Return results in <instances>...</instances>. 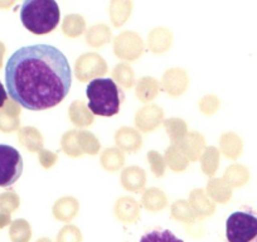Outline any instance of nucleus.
Returning <instances> with one entry per match:
<instances>
[{
	"instance_id": "18",
	"label": "nucleus",
	"mask_w": 257,
	"mask_h": 242,
	"mask_svg": "<svg viewBox=\"0 0 257 242\" xmlns=\"http://www.w3.org/2000/svg\"><path fill=\"white\" fill-rule=\"evenodd\" d=\"M125 158L123 154L116 148H111V149H106L103 152L102 157H101V163H102L103 168L108 172H116L120 169L123 165Z\"/></svg>"
},
{
	"instance_id": "35",
	"label": "nucleus",
	"mask_w": 257,
	"mask_h": 242,
	"mask_svg": "<svg viewBox=\"0 0 257 242\" xmlns=\"http://www.w3.org/2000/svg\"><path fill=\"white\" fill-rule=\"evenodd\" d=\"M7 98H8V92H7V90H6V88H4L3 83L0 82V108L3 107L4 105H6Z\"/></svg>"
},
{
	"instance_id": "7",
	"label": "nucleus",
	"mask_w": 257,
	"mask_h": 242,
	"mask_svg": "<svg viewBox=\"0 0 257 242\" xmlns=\"http://www.w3.org/2000/svg\"><path fill=\"white\" fill-rule=\"evenodd\" d=\"M144 44L142 38L133 32H125L115 39V54L122 59H137L142 56Z\"/></svg>"
},
{
	"instance_id": "21",
	"label": "nucleus",
	"mask_w": 257,
	"mask_h": 242,
	"mask_svg": "<svg viewBox=\"0 0 257 242\" xmlns=\"http://www.w3.org/2000/svg\"><path fill=\"white\" fill-rule=\"evenodd\" d=\"M111 38V31L105 26V24H98V26L92 27L90 31L87 32V37L86 41L88 44L93 47H101L110 41Z\"/></svg>"
},
{
	"instance_id": "11",
	"label": "nucleus",
	"mask_w": 257,
	"mask_h": 242,
	"mask_svg": "<svg viewBox=\"0 0 257 242\" xmlns=\"http://www.w3.org/2000/svg\"><path fill=\"white\" fill-rule=\"evenodd\" d=\"M179 148L187 159L197 160L201 157L202 150L204 148V139L202 135L190 133L183 138L182 142L179 143Z\"/></svg>"
},
{
	"instance_id": "8",
	"label": "nucleus",
	"mask_w": 257,
	"mask_h": 242,
	"mask_svg": "<svg viewBox=\"0 0 257 242\" xmlns=\"http://www.w3.org/2000/svg\"><path fill=\"white\" fill-rule=\"evenodd\" d=\"M163 110L155 105H149L138 111L135 124L142 132H152L163 120Z\"/></svg>"
},
{
	"instance_id": "31",
	"label": "nucleus",
	"mask_w": 257,
	"mask_h": 242,
	"mask_svg": "<svg viewBox=\"0 0 257 242\" xmlns=\"http://www.w3.org/2000/svg\"><path fill=\"white\" fill-rule=\"evenodd\" d=\"M148 160L152 164V169L154 174L157 177H163L164 175V162H163V158L157 152H150L148 154Z\"/></svg>"
},
{
	"instance_id": "24",
	"label": "nucleus",
	"mask_w": 257,
	"mask_h": 242,
	"mask_svg": "<svg viewBox=\"0 0 257 242\" xmlns=\"http://www.w3.org/2000/svg\"><path fill=\"white\" fill-rule=\"evenodd\" d=\"M140 242H183L169 229H154L140 238Z\"/></svg>"
},
{
	"instance_id": "22",
	"label": "nucleus",
	"mask_w": 257,
	"mask_h": 242,
	"mask_svg": "<svg viewBox=\"0 0 257 242\" xmlns=\"http://www.w3.org/2000/svg\"><path fill=\"white\" fill-rule=\"evenodd\" d=\"M78 133L72 130V132H68L63 135L62 138V149L64 150V153L70 157L77 158L81 157L83 154L82 150H81L80 144H78L77 139Z\"/></svg>"
},
{
	"instance_id": "30",
	"label": "nucleus",
	"mask_w": 257,
	"mask_h": 242,
	"mask_svg": "<svg viewBox=\"0 0 257 242\" xmlns=\"http://www.w3.org/2000/svg\"><path fill=\"white\" fill-rule=\"evenodd\" d=\"M132 4L130 3H112L111 4V18H112L113 26L120 27L125 23L121 14L122 12H130Z\"/></svg>"
},
{
	"instance_id": "13",
	"label": "nucleus",
	"mask_w": 257,
	"mask_h": 242,
	"mask_svg": "<svg viewBox=\"0 0 257 242\" xmlns=\"http://www.w3.org/2000/svg\"><path fill=\"white\" fill-rule=\"evenodd\" d=\"M149 46L154 53H163L172 46V33L165 28H157L150 33Z\"/></svg>"
},
{
	"instance_id": "28",
	"label": "nucleus",
	"mask_w": 257,
	"mask_h": 242,
	"mask_svg": "<svg viewBox=\"0 0 257 242\" xmlns=\"http://www.w3.org/2000/svg\"><path fill=\"white\" fill-rule=\"evenodd\" d=\"M218 163V152L216 148H208L202 158V168L207 175H213Z\"/></svg>"
},
{
	"instance_id": "26",
	"label": "nucleus",
	"mask_w": 257,
	"mask_h": 242,
	"mask_svg": "<svg viewBox=\"0 0 257 242\" xmlns=\"http://www.w3.org/2000/svg\"><path fill=\"white\" fill-rule=\"evenodd\" d=\"M113 77L123 86V87H132L134 85L135 75L134 71L130 66L125 65V63H120L113 70Z\"/></svg>"
},
{
	"instance_id": "19",
	"label": "nucleus",
	"mask_w": 257,
	"mask_h": 242,
	"mask_svg": "<svg viewBox=\"0 0 257 242\" xmlns=\"http://www.w3.org/2000/svg\"><path fill=\"white\" fill-rule=\"evenodd\" d=\"M165 159H167L168 165H169L173 170H175V172H182V170H184L188 165L187 157L183 154L179 145H172V147L167 150Z\"/></svg>"
},
{
	"instance_id": "23",
	"label": "nucleus",
	"mask_w": 257,
	"mask_h": 242,
	"mask_svg": "<svg viewBox=\"0 0 257 242\" xmlns=\"http://www.w3.org/2000/svg\"><path fill=\"white\" fill-rule=\"evenodd\" d=\"M78 144H80L82 153L95 155L100 150V142L96 139L95 135L90 132H81L77 135Z\"/></svg>"
},
{
	"instance_id": "20",
	"label": "nucleus",
	"mask_w": 257,
	"mask_h": 242,
	"mask_svg": "<svg viewBox=\"0 0 257 242\" xmlns=\"http://www.w3.org/2000/svg\"><path fill=\"white\" fill-rule=\"evenodd\" d=\"M159 86L158 82L152 77H144L139 81L137 87V96L142 101L147 102V101L153 100L157 96Z\"/></svg>"
},
{
	"instance_id": "25",
	"label": "nucleus",
	"mask_w": 257,
	"mask_h": 242,
	"mask_svg": "<svg viewBox=\"0 0 257 242\" xmlns=\"http://www.w3.org/2000/svg\"><path fill=\"white\" fill-rule=\"evenodd\" d=\"M165 129L173 143L182 142L183 138L185 137V132H187L184 121L180 118H170V120L165 121Z\"/></svg>"
},
{
	"instance_id": "3",
	"label": "nucleus",
	"mask_w": 257,
	"mask_h": 242,
	"mask_svg": "<svg viewBox=\"0 0 257 242\" xmlns=\"http://www.w3.org/2000/svg\"><path fill=\"white\" fill-rule=\"evenodd\" d=\"M88 108L98 116H113L120 111L122 91L111 78H95L86 88Z\"/></svg>"
},
{
	"instance_id": "34",
	"label": "nucleus",
	"mask_w": 257,
	"mask_h": 242,
	"mask_svg": "<svg viewBox=\"0 0 257 242\" xmlns=\"http://www.w3.org/2000/svg\"><path fill=\"white\" fill-rule=\"evenodd\" d=\"M57 159H58V157L54 153L48 152V150L41 152V163L44 168H51L57 162Z\"/></svg>"
},
{
	"instance_id": "33",
	"label": "nucleus",
	"mask_w": 257,
	"mask_h": 242,
	"mask_svg": "<svg viewBox=\"0 0 257 242\" xmlns=\"http://www.w3.org/2000/svg\"><path fill=\"white\" fill-rule=\"evenodd\" d=\"M199 106H201V110L203 111V113L212 115L217 110V107H218V100L214 96H206V97L202 98Z\"/></svg>"
},
{
	"instance_id": "10",
	"label": "nucleus",
	"mask_w": 257,
	"mask_h": 242,
	"mask_svg": "<svg viewBox=\"0 0 257 242\" xmlns=\"http://www.w3.org/2000/svg\"><path fill=\"white\" fill-rule=\"evenodd\" d=\"M116 144L122 150L128 153H135L142 148V137L137 130L132 128H121L115 135Z\"/></svg>"
},
{
	"instance_id": "27",
	"label": "nucleus",
	"mask_w": 257,
	"mask_h": 242,
	"mask_svg": "<svg viewBox=\"0 0 257 242\" xmlns=\"http://www.w3.org/2000/svg\"><path fill=\"white\" fill-rule=\"evenodd\" d=\"M190 207L193 209H196L197 212L201 211V209H204L207 212V214H212L213 212L214 206L211 203V202L207 199V197L204 196V192L202 189H196L193 192L192 196H190Z\"/></svg>"
},
{
	"instance_id": "2",
	"label": "nucleus",
	"mask_w": 257,
	"mask_h": 242,
	"mask_svg": "<svg viewBox=\"0 0 257 242\" xmlns=\"http://www.w3.org/2000/svg\"><path fill=\"white\" fill-rule=\"evenodd\" d=\"M59 18V7L53 0H28L21 9L23 26L38 36L54 31L58 26Z\"/></svg>"
},
{
	"instance_id": "15",
	"label": "nucleus",
	"mask_w": 257,
	"mask_h": 242,
	"mask_svg": "<svg viewBox=\"0 0 257 242\" xmlns=\"http://www.w3.org/2000/svg\"><path fill=\"white\" fill-rule=\"evenodd\" d=\"M70 117L77 127H88L93 123V116L88 112L83 101H75L70 107Z\"/></svg>"
},
{
	"instance_id": "6",
	"label": "nucleus",
	"mask_w": 257,
	"mask_h": 242,
	"mask_svg": "<svg viewBox=\"0 0 257 242\" xmlns=\"http://www.w3.org/2000/svg\"><path fill=\"white\" fill-rule=\"evenodd\" d=\"M107 66L105 59L96 53H87L81 56L76 62V76L80 81L85 82L88 78L105 75Z\"/></svg>"
},
{
	"instance_id": "4",
	"label": "nucleus",
	"mask_w": 257,
	"mask_h": 242,
	"mask_svg": "<svg viewBox=\"0 0 257 242\" xmlns=\"http://www.w3.org/2000/svg\"><path fill=\"white\" fill-rule=\"evenodd\" d=\"M228 242H257V212L253 209L236 211L226 221Z\"/></svg>"
},
{
	"instance_id": "17",
	"label": "nucleus",
	"mask_w": 257,
	"mask_h": 242,
	"mask_svg": "<svg viewBox=\"0 0 257 242\" xmlns=\"http://www.w3.org/2000/svg\"><path fill=\"white\" fill-rule=\"evenodd\" d=\"M62 31L66 36L71 38L81 36L85 31V19L77 14H71V16L64 18L63 24H62Z\"/></svg>"
},
{
	"instance_id": "9",
	"label": "nucleus",
	"mask_w": 257,
	"mask_h": 242,
	"mask_svg": "<svg viewBox=\"0 0 257 242\" xmlns=\"http://www.w3.org/2000/svg\"><path fill=\"white\" fill-rule=\"evenodd\" d=\"M163 86L169 95H182L187 90L188 86L187 73L180 68H173V70L167 71V73L163 77Z\"/></svg>"
},
{
	"instance_id": "29",
	"label": "nucleus",
	"mask_w": 257,
	"mask_h": 242,
	"mask_svg": "<svg viewBox=\"0 0 257 242\" xmlns=\"http://www.w3.org/2000/svg\"><path fill=\"white\" fill-rule=\"evenodd\" d=\"M24 135H26V140L24 144L29 148L31 152H36V150L41 149L43 147V138L39 134V132L34 128H28V129L23 130Z\"/></svg>"
},
{
	"instance_id": "5",
	"label": "nucleus",
	"mask_w": 257,
	"mask_h": 242,
	"mask_svg": "<svg viewBox=\"0 0 257 242\" xmlns=\"http://www.w3.org/2000/svg\"><path fill=\"white\" fill-rule=\"evenodd\" d=\"M23 173V158L16 148L0 144V187H11Z\"/></svg>"
},
{
	"instance_id": "1",
	"label": "nucleus",
	"mask_w": 257,
	"mask_h": 242,
	"mask_svg": "<svg viewBox=\"0 0 257 242\" xmlns=\"http://www.w3.org/2000/svg\"><path fill=\"white\" fill-rule=\"evenodd\" d=\"M7 92L28 110H47L68 95L72 75L67 57L51 44L26 46L14 52L6 66Z\"/></svg>"
},
{
	"instance_id": "16",
	"label": "nucleus",
	"mask_w": 257,
	"mask_h": 242,
	"mask_svg": "<svg viewBox=\"0 0 257 242\" xmlns=\"http://www.w3.org/2000/svg\"><path fill=\"white\" fill-rule=\"evenodd\" d=\"M143 203H144L145 208L149 211H160L167 206V197L160 189L152 188L145 192L144 197H143Z\"/></svg>"
},
{
	"instance_id": "12",
	"label": "nucleus",
	"mask_w": 257,
	"mask_h": 242,
	"mask_svg": "<svg viewBox=\"0 0 257 242\" xmlns=\"http://www.w3.org/2000/svg\"><path fill=\"white\" fill-rule=\"evenodd\" d=\"M145 180L147 178L144 170L138 167L126 168L121 175L122 186L130 192H138L143 189V187L145 186Z\"/></svg>"
},
{
	"instance_id": "14",
	"label": "nucleus",
	"mask_w": 257,
	"mask_h": 242,
	"mask_svg": "<svg viewBox=\"0 0 257 242\" xmlns=\"http://www.w3.org/2000/svg\"><path fill=\"white\" fill-rule=\"evenodd\" d=\"M78 208L80 206H78L77 199H75L73 197H64L54 204V216L59 219H70L75 216Z\"/></svg>"
},
{
	"instance_id": "32",
	"label": "nucleus",
	"mask_w": 257,
	"mask_h": 242,
	"mask_svg": "<svg viewBox=\"0 0 257 242\" xmlns=\"http://www.w3.org/2000/svg\"><path fill=\"white\" fill-rule=\"evenodd\" d=\"M222 189H223V182L219 179H213L212 182H209L208 184V193L211 194V197L216 201L224 202L226 198L223 197V194L221 193Z\"/></svg>"
}]
</instances>
